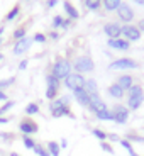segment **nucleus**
Listing matches in <instances>:
<instances>
[{"instance_id": "48", "label": "nucleus", "mask_w": 144, "mask_h": 156, "mask_svg": "<svg viewBox=\"0 0 144 156\" xmlns=\"http://www.w3.org/2000/svg\"><path fill=\"white\" fill-rule=\"evenodd\" d=\"M134 4H137V5H144V0H132Z\"/></svg>"}, {"instance_id": "16", "label": "nucleus", "mask_w": 144, "mask_h": 156, "mask_svg": "<svg viewBox=\"0 0 144 156\" xmlns=\"http://www.w3.org/2000/svg\"><path fill=\"white\" fill-rule=\"evenodd\" d=\"M107 94H109L112 98H115V100H121V98L125 97V90H122L121 85L112 83V85H109V88H107Z\"/></svg>"}, {"instance_id": "5", "label": "nucleus", "mask_w": 144, "mask_h": 156, "mask_svg": "<svg viewBox=\"0 0 144 156\" xmlns=\"http://www.w3.org/2000/svg\"><path fill=\"white\" fill-rule=\"evenodd\" d=\"M65 87H66L68 90H76V88H82V87H85V82H86V78L83 76V75H80V73H75V71H71L70 75H68L65 80Z\"/></svg>"}, {"instance_id": "4", "label": "nucleus", "mask_w": 144, "mask_h": 156, "mask_svg": "<svg viewBox=\"0 0 144 156\" xmlns=\"http://www.w3.org/2000/svg\"><path fill=\"white\" fill-rule=\"evenodd\" d=\"M71 70H73V66H71V63L68 59L58 58L54 61V65H53V68H51V75H54L58 80H65L71 73Z\"/></svg>"}, {"instance_id": "41", "label": "nucleus", "mask_w": 144, "mask_h": 156, "mask_svg": "<svg viewBox=\"0 0 144 156\" xmlns=\"http://www.w3.org/2000/svg\"><path fill=\"white\" fill-rule=\"evenodd\" d=\"M56 4H58V0H47V2H46L47 9H53V7H54V5H56Z\"/></svg>"}, {"instance_id": "10", "label": "nucleus", "mask_w": 144, "mask_h": 156, "mask_svg": "<svg viewBox=\"0 0 144 156\" xmlns=\"http://www.w3.org/2000/svg\"><path fill=\"white\" fill-rule=\"evenodd\" d=\"M19 131L24 134V136H31V134H36L39 131L37 122H34L31 117H24L22 121L19 122Z\"/></svg>"}, {"instance_id": "21", "label": "nucleus", "mask_w": 144, "mask_h": 156, "mask_svg": "<svg viewBox=\"0 0 144 156\" xmlns=\"http://www.w3.org/2000/svg\"><path fill=\"white\" fill-rule=\"evenodd\" d=\"M46 148H47V151H49L51 156H59L61 148H59V144L56 143V141H49V143H46Z\"/></svg>"}, {"instance_id": "45", "label": "nucleus", "mask_w": 144, "mask_h": 156, "mask_svg": "<svg viewBox=\"0 0 144 156\" xmlns=\"http://www.w3.org/2000/svg\"><path fill=\"white\" fill-rule=\"evenodd\" d=\"M49 37H51V39H54V41H56V39L59 37V34H58V32H56V31H53V32H51V34H49Z\"/></svg>"}, {"instance_id": "26", "label": "nucleus", "mask_w": 144, "mask_h": 156, "mask_svg": "<svg viewBox=\"0 0 144 156\" xmlns=\"http://www.w3.org/2000/svg\"><path fill=\"white\" fill-rule=\"evenodd\" d=\"M37 112H39V105L36 102H31V104L26 105V114H27V115H36Z\"/></svg>"}, {"instance_id": "31", "label": "nucleus", "mask_w": 144, "mask_h": 156, "mask_svg": "<svg viewBox=\"0 0 144 156\" xmlns=\"http://www.w3.org/2000/svg\"><path fill=\"white\" fill-rule=\"evenodd\" d=\"M125 139L131 141V143H141V144H144V137L139 136V134H134V133H127V136H125Z\"/></svg>"}, {"instance_id": "40", "label": "nucleus", "mask_w": 144, "mask_h": 156, "mask_svg": "<svg viewBox=\"0 0 144 156\" xmlns=\"http://www.w3.org/2000/svg\"><path fill=\"white\" fill-rule=\"evenodd\" d=\"M107 139H110V141H121V137L117 136V134H107Z\"/></svg>"}, {"instance_id": "22", "label": "nucleus", "mask_w": 144, "mask_h": 156, "mask_svg": "<svg viewBox=\"0 0 144 156\" xmlns=\"http://www.w3.org/2000/svg\"><path fill=\"white\" fill-rule=\"evenodd\" d=\"M46 85H47V87H54V88H58V90H59L61 80H58V78L54 76V75L47 73V75H46Z\"/></svg>"}, {"instance_id": "39", "label": "nucleus", "mask_w": 144, "mask_h": 156, "mask_svg": "<svg viewBox=\"0 0 144 156\" xmlns=\"http://www.w3.org/2000/svg\"><path fill=\"white\" fill-rule=\"evenodd\" d=\"M0 137H4L5 141H10V139H14V134H5V133H0Z\"/></svg>"}, {"instance_id": "6", "label": "nucleus", "mask_w": 144, "mask_h": 156, "mask_svg": "<svg viewBox=\"0 0 144 156\" xmlns=\"http://www.w3.org/2000/svg\"><path fill=\"white\" fill-rule=\"evenodd\" d=\"M139 68V63L132 58H119L109 65V70H136Z\"/></svg>"}, {"instance_id": "38", "label": "nucleus", "mask_w": 144, "mask_h": 156, "mask_svg": "<svg viewBox=\"0 0 144 156\" xmlns=\"http://www.w3.org/2000/svg\"><path fill=\"white\" fill-rule=\"evenodd\" d=\"M26 68H27V59H22V61L19 63V70H20V71H24Z\"/></svg>"}, {"instance_id": "47", "label": "nucleus", "mask_w": 144, "mask_h": 156, "mask_svg": "<svg viewBox=\"0 0 144 156\" xmlns=\"http://www.w3.org/2000/svg\"><path fill=\"white\" fill-rule=\"evenodd\" d=\"M66 146H68L66 139H61V143H59V148H66Z\"/></svg>"}, {"instance_id": "11", "label": "nucleus", "mask_w": 144, "mask_h": 156, "mask_svg": "<svg viewBox=\"0 0 144 156\" xmlns=\"http://www.w3.org/2000/svg\"><path fill=\"white\" fill-rule=\"evenodd\" d=\"M104 32L109 39H119L122 37V26L117 22H107L104 26Z\"/></svg>"}, {"instance_id": "52", "label": "nucleus", "mask_w": 144, "mask_h": 156, "mask_svg": "<svg viewBox=\"0 0 144 156\" xmlns=\"http://www.w3.org/2000/svg\"><path fill=\"white\" fill-rule=\"evenodd\" d=\"M2 59H4V55H2V53H0V61H2Z\"/></svg>"}, {"instance_id": "7", "label": "nucleus", "mask_w": 144, "mask_h": 156, "mask_svg": "<svg viewBox=\"0 0 144 156\" xmlns=\"http://www.w3.org/2000/svg\"><path fill=\"white\" fill-rule=\"evenodd\" d=\"M110 110H112L114 122H117V124L122 126V124H125V122L129 121V112H131V110H129L125 105H122V104H115Z\"/></svg>"}, {"instance_id": "13", "label": "nucleus", "mask_w": 144, "mask_h": 156, "mask_svg": "<svg viewBox=\"0 0 144 156\" xmlns=\"http://www.w3.org/2000/svg\"><path fill=\"white\" fill-rule=\"evenodd\" d=\"M32 44V39L31 37H26L20 39V41H16V44H14V49H12V53H14V56H20L24 55V53H27V49L31 48Z\"/></svg>"}, {"instance_id": "2", "label": "nucleus", "mask_w": 144, "mask_h": 156, "mask_svg": "<svg viewBox=\"0 0 144 156\" xmlns=\"http://www.w3.org/2000/svg\"><path fill=\"white\" fill-rule=\"evenodd\" d=\"M125 94H127V105L125 107H127L129 110H137L141 105H142V102H144V88H142V85L134 83Z\"/></svg>"}, {"instance_id": "1", "label": "nucleus", "mask_w": 144, "mask_h": 156, "mask_svg": "<svg viewBox=\"0 0 144 156\" xmlns=\"http://www.w3.org/2000/svg\"><path fill=\"white\" fill-rule=\"evenodd\" d=\"M70 100L71 98L68 97V95H63V97H59V98H54V100L49 104L51 115L54 117V119H59V117H65V115L75 119L73 112H71V109H70Z\"/></svg>"}, {"instance_id": "37", "label": "nucleus", "mask_w": 144, "mask_h": 156, "mask_svg": "<svg viewBox=\"0 0 144 156\" xmlns=\"http://www.w3.org/2000/svg\"><path fill=\"white\" fill-rule=\"evenodd\" d=\"M46 34H41V32H37V34H34V37H32V41H36V43H44L46 41Z\"/></svg>"}, {"instance_id": "27", "label": "nucleus", "mask_w": 144, "mask_h": 156, "mask_svg": "<svg viewBox=\"0 0 144 156\" xmlns=\"http://www.w3.org/2000/svg\"><path fill=\"white\" fill-rule=\"evenodd\" d=\"M85 5L88 10H97V9H100L102 0H85Z\"/></svg>"}, {"instance_id": "51", "label": "nucleus", "mask_w": 144, "mask_h": 156, "mask_svg": "<svg viewBox=\"0 0 144 156\" xmlns=\"http://www.w3.org/2000/svg\"><path fill=\"white\" fill-rule=\"evenodd\" d=\"M10 156H20V154H17V153H10Z\"/></svg>"}, {"instance_id": "43", "label": "nucleus", "mask_w": 144, "mask_h": 156, "mask_svg": "<svg viewBox=\"0 0 144 156\" xmlns=\"http://www.w3.org/2000/svg\"><path fill=\"white\" fill-rule=\"evenodd\" d=\"M137 29H139L141 32H144V19H141L139 22H137Z\"/></svg>"}, {"instance_id": "19", "label": "nucleus", "mask_w": 144, "mask_h": 156, "mask_svg": "<svg viewBox=\"0 0 144 156\" xmlns=\"http://www.w3.org/2000/svg\"><path fill=\"white\" fill-rule=\"evenodd\" d=\"M122 0H102V5L107 12H115L117 9L121 7Z\"/></svg>"}, {"instance_id": "17", "label": "nucleus", "mask_w": 144, "mask_h": 156, "mask_svg": "<svg viewBox=\"0 0 144 156\" xmlns=\"http://www.w3.org/2000/svg\"><path fill=\"white\" fill-rule=\"evenodd\" d=\"M115 83H117V85H121L122 90H125V92H127V90L134 85V76H132V75H121V76L117 78Z\"/></svg>"}, {"instance_id": "3", "label": "nucleus", "mask_w": 144, "mask_h": 156, "mask_svg": "<svg viewBox=\"0 0 144 156\" xmlns=\"http://www.w3.org/2000/svg\"><path fill=\"white\" fill-rule=\"evenodd\" d=\"M71 66H73L75 73L85 75V73H92L95 70V63L88 55H83V56H76L75 61L71 63Z\"/></svg>"}, {"instance_id": "42", "label": "nucleus", "mask_w": 144, "mask_h": 156, "mask_svg": "<svg viewBox=\"0 0 144 156\" xmlns=\"http://www.w3.org/2000/svg\"><path fill=\"white\" fill-rule=\"evenodd\" d=\"M70 24H71V19H65V20H63V26H61V27H63V29H68V27H70Z\"/></svg>"}, {"instance_id": "29", "label": "nucleus", "mask_w": 144, "mask_h": 156, "mask_svg": "<svg viewBox=\"0 0 144 156\" xmlns=\"http://www.w3.org/2000/svg\"><path fill=\"white\" fill-rule=\"evenodd\" d=\"M12 36H14V39H16V41H20V39H24L26 36H27V34H26V27H24V26L17 27L16 31H14V34H12Z\"/></svg>"}, {"instance_id": "18", "label": "nucleus", "mask_w": 144, "mask_h": 156, "mask_svg": "<svg viewBox=\"0 0 144 156\" xmlns=\"http://www.w3.org/2000/svg\"><path fill=\"white\" fill-rule=\"evenodd\" d=\"M63 7H65V12L68 14V19H71V20H76L78 17H80V12H78L76 9L73 7V4H71V2H68V0H65V2H63Z\"/></svg>"}, {"instance_id": "28", "label": "nucleus", "mask_w": 144, "mask_h": 156, "mask_svg": "<svg viewBox=\"0 0 144 156\" xmlns=\"http://www.w3.org/2000/svg\"><path fill=\"white\" fill-rule=\"evenodd\" d=\"M46 98L47 100H54V98H58V88H54V87H47L46 88Z\"/></svg>"}, {"instance_id": "8", "label": "nucleus", "mask_w": 144, "mask_h": 156, "mask_svg": "<svg viewBox=\"0 0 144 156\" xmlns=\"http://www.w3.org/2000/svg\"><path fill=\"white\" fill-rule=\"evenodd\" d=\"M117 17H119V20H122V22L129 24V22H132L134 17H136V14H134V9L131 7L129 4H125V2H122L121 7L117 9Z\"/></svg>"}, {"instance_id": "32", "label": "nucleus", "mask_w": 144, "mask_h": 156, "mask_svg": "<svg viewBox=\"0 0 144 156\" xmlns=\"http://www.w3.org/2000/svg\"><path fill=\"white\" fill-rule=\"evenodd\" d=\"M92 134H93V136L97 137V139H100V143L107 139V133H105V131H102V129H97V127L92 129Z\"/></svg>"}, {"instance_id": "33", "label": "nucleus", "mask_w": 144, "mask_h": 156, "mask_svg": "<svg viewBox=\"0 0 144 156\" xmlns=\"http://www.w3.org/2000/svg\"><path fill=\"white\" fill-rule=\"evenodd\" d=\"M14 105H16V102H14V100H7V102H5L4 105L0 107V117L4 115L5 112H9V110H10V109H12V107H14Z\"/></svg>"}, {"instance_id": "49", "label": "nucleus", "mask_w": 144, "mask_h": 156, "mask_svg": "<svg viewBox=\"0 0 144 156\" xmlns=\"http://www.w3.org/2000/svg\"><path fill=\"white\" fill-rule=\"evenodd\" d=\"M127 153H129V154H131V156H139V154H137L136 151H134V149H131V151H127Z\"/></svg>"}, {"instance_id": "36", "label": "nucleus", "mask_w": 144, "mask_h": 156, "mask_svg": "<svg viewBox=\"0 0 144 156\" xmlns=\"http://www.w3.org/2000/svg\"><path fill=\"white\" fill-rule=\"evenodd\" d=\"M63 20H65V19H63L61 16H54V19H53V22H51V24H53V27H54V29H58V27H61V26H63Z\"/></svg>"}, {"instance_id": "23", "label": "nucleus", "mask_w": 144, "mask_h": 156, "mask_svg": "<svg viewBox=\"0 0 144 156\" xmlns=\"http://www.w3.org/2000/svg\"><path fill=\"white\" fill-rule=\"evenodd\" d=\"M95 117H97L98 121H114L112 110H110V109H105V110H102V112L95 114Z\"/></svg>"}, {"instance_id": "44", "label": "nucleus", "mask_w": 144, "mask_h": 156, "mask_svg": "<svg viewBox=\"0 0 144 156\" xmlns=\"http://www.w3.org/2000/svg\"><path fill=\"white\" fill-rule=\"evenodd\" d=\"M7 94H5V92H0V102H7Z\"/></svg>"}, {"instance_id": "46", "label": "nucleus", "mask_w": 144, "mask_h": 156, "mask_svg": "<svg viewBox=\"0 0 144 156\" xmlns=\"http://www.w3.org/2000/svg\"><path fill=\"white\" fill-rule=\"evenodd\" d=\"M9 121H10L9 117H0V124H7Z\"/></svg>"}, {"instance_id": "35", "label": "nucleus", "mask_w": 144, "mask_h": 156, "mask_svg": "<svg viewBox=\"0 0 144 156\" xmlns=\"http://www.w3.org/2000/svg\"><path fill=\"white\" fill-rule=\"evenodd\" d=\"M100 148L104 149L105 153H109V154H114V148L109 144V143H107V141H102V143H100Z\"/></svg>"}, {"instance_id": "30", "label": "nucleus", "mask_w": 144, "mask_h": 156, "mask_svg": "<svg viewBox=\"0 0 144 156\" xmlns=\"http://www.w3.org/2000/svg\"><path fill=\"white\" fill-rule=\"evenodd\" d=\"M16 83V76H10L7 78V80H0V92H4L5 88H9L10 85H14Z\"/></svg>"}, {"instance_id": "25", "label": "nucleus", "mask_w": 144, "mask_h": 156, "mask_svg": "<svg viewBox=\"0 0 144 156\" xmlns=\"http://www.w3.org/2000/svg\"><path fill=\"white\" fill-rule=\"evenodd\" d=\"M22 144L26 146L27 149H32V151H34V148H36V144H37V143H36L31 136H22Z\"/></svg>"}, {"instance_id": "20", "label": "nucleus", "mask_w": 144, "mask_h": 156, "mask_svg": "<svg viewBox=\"0 0 144 156\" xmlns=\"http://www.w3.org/2000/svg\"><path fill=\"white\" fill-rule=\"evenodd\" d=\"M83 88L88 92V95H97L98 94V85H97V82H95L93 78H88L85 82V87Z\"/></svg>"}, {"instance_id": "14", "label": "nucleus", "mask_w": 144, "mask_h": 156, "mask_svg": "<svg viewBox=\"0 0 144 156\" xmlns=\"http://www.w3.org/2000/svg\"><path fill=\"white\" fill-rule=\"evenodd\" d=\"M73 97H75V100H76L82 107H86V109H88V105H90V95H88V92H86L83 87H82V88L73 90Z\"/></svg>"}, {"instance_id": "24", "label": "nucleus", "mask_w": 144, "mask_h": 156, "mask_svg": "<svg viewBox=\"0 0 144 156\" xmlns=\"http://www.w3.org/2000/svg\"><path fill=\"white\" fill-rule=\"evenodd\" d=\"M19 12H20V7H19V5H14V9H10L9 14L5 16V20H7V22H12V20L19 16Z\"/></svg>"}, {"instance_id": "50", "label": "nucleus", "mask_w": 144, "mask_h": 156, "mask_svg": "<svg viewBox=\"0 0 144 156\" xmlns=\"http://www.w3.org/2000/svg\"><path fill=\"white\" fill-rule=\"evenodd\" d=\"M2 34H4V27H0V43H2Z\"/></svg>"}, {"instance_id": "9", "label": "nucleus", "mask_w": 144, "mask_h": 156, "mask_svg": "<svg viewBox=\"0 0 144 156\" xmlns=\"http://www.w3.org/2000/svg\"><path fill=\"white\" fill-rule=\"evenodd\" d=\"M122 37L129 43H134V41H139L141 39V31L137 29V26L134 24H124L122 26Z\"/></svg>"}, {"instance_id": "15", "label": "nucleus", "mask_w": 144, "mask_h": 156, "mask_svg": "<svg viewBox=\"0 0 144 156\" xmlns=\"http://www.w3.org/2000/svg\"><path fill=\"white\" fill-rule=\"evenodd\" d=\"M107 44H109L112 49H117V51H129V49H131V43H129V41H125L124 37L109 39V41H107Z\"/></svg>"}, {"instance_id": "12", "label": "nucleus", "mask_w": 144, "mask_h": 156, "mask_svg": "<svg viewBox=\"0 0 144 156\" xmlns=\"http://www.w3.org/2000/svg\"><path fill=\"white\" fill-rule=\"evenodd\" d=\"M105 109H109L107 107V104L104 100H102V97L100 95H90V105H88V110L90 112H93V114H98V112H102V110H105Z\"/></svg>"}, {"instance_id": "34", "label": "nucleus", "mask_w": 144, "mask_h": 156, "mask_svg": "<svg viewBox=\"0 0 144 156\" xmlns=\"http://www.w3.org/2000/svg\"><path fill=\"white\" fill-rule=\"evenodd\" d=\"M34 153H36L37 156H51L49 151H47V148H44V146H41V144H36Z\"/></svg>"}]
</instances>
